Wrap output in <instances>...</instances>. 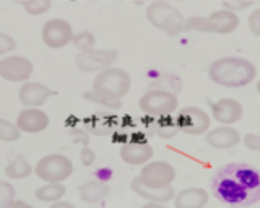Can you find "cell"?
<instances>
[{"mask_svg":"<svg viewBox=\"0 0 260 208\" xmlns=\"http://www.w3.org/2000/svg\"><path fill=\"white\" fill-rule=\"evenodd\" d=\"M216 200L233 208H247L260 202V171L247 163L219 166L210 179Z\"/></svg>","mask_w":260,"mask_h":208,"instance_id":"obj_1","label":"cell"},{"mask_svg":"<svg viewBox=\"0 0 260 208\" xmlns=\"http://www.w3.org/2000/svg\"><path fill=\"white\" fill-rule=\"evenodd\" d=\"M130 86L132 78L127 70L109 67L94 77L91 91L83 93V99L109 109H119L122 106V98L130 91Z\"/></svg>","mask_w":260,"mask_h":208,"instance_id":"obj_2","label":"cell"},{"mask_svg":"<svg viewBox=\"0 0 260 208\" xmlns=\"http://www.w3.org/2000/svg\"><path fill=\"white\" fill-rule=\"evenodd\" d=\"M208 78L224 88H244L257 78V67L246 57H219L208 67Z\"/></svg>","mask_w":260,"mask_h":208,"instance_id":"obj_3","label":"cell"},{"mask_svg":"<svg viewBox=\"0 0 260 208\" xmlns=\"http://www.w3.org/2000/svg\"><path fill=\"white\" fill-rule=\"evenodd\" d=\"M145 17L151 26L166 33L168 36H177L185 31L184 15L169 2H151L146 7Z\"/></svg>","mask_w":260,"mask_h":208,"instance_id":"obj_4","label":"cell"},{"mask_svg":"<svg viewBox=\"0 0 260 208\" xmlns=\"http://www.w3.org/2000/svg\"><path fill=\"white\" fill-rule=\"evenodd\" d=\"M138 106L148 117H161L174 114L179 106V99L174 91L154 88V90H148L142 96L140 101H138Z\"/></svg>","mask_w":260,"mask_h":208,"instance_id":"obj_5","label":"cell"},{"mask_svg":"<svg viewBox=\"0 0 260 208\" xmlns=\"http://www.w3.org/2000/svg\"><path fill=\"white\" fill-rule=\"evenodd\" d=\"M35 174L44 182H63L73 174V163L59 153L46 155L35 166Z\"/></svg>","mask_w":260,"mask_h":208,"instance_id":"obj_6","label":"cell"},{"mask_svg":"<svg viewBox=\"0 0 260 208\" xmlns=\"http://www.w3.org/2000/svg\"><path fill=\"white\" fill-rule=\"evenodd\" d=\"M176 121L179 125V130L197 137V135H203L210 130L211 127V116L197 106H187L182 108L176 116Z\"/></svg>","mask_w":260,"mask_h":208,"instance_id":"obj_7","label":"cell"},{"mask_svg":"<svg viewBox=\"0 0 260 208\" xmlns=\"http://www.w3.org/2000/svg\"><path fill=\"white\" fill-rule=\"evenodd\" d=\"M119 54L116 49H89L81 51L75 57V65L85 74H100V72L112 67Z\"/></svg>","mask_w":260,"mask_h":208,"instance_id":"obj_8","label":"cell"},{"mask_svg":"<svg viewBox=\"0 0 260 208\" xmlns=\"http://www.w3.org/2000/svg\"><path fill=\"white\" fill-rule=\"evenodd\" d=\"M140 179L146 187L151 189H165L173 186V182L176 181V169L174 166L168 161H150L142 166Z\"/></svg>","mask_w":260,"mask_h":208,"instance_id":"obj_9","label":"cell"},{"mask_svg":"<svg viewBox=\"0 0 260 208\" xmlns=\"http://www.w3.org/2000/svg\"><path fill=\"white\" fill-rule=\"evenodd\" d=\"M73 28L72 25L63 18H51L47 20L43 29H41V39L43 43L51 47V49H62L73 41Z\"/></svg>","mask_w":260,"mask_h":208,"instance_id":"obj_10","label":"cell"},{"mask_svg":"<svg viewBox=\"0 0 260 208\" xmlns=\"http://www.w3.org/2000/svg\"><path fill=\"white\" fill-rule=\"evenodd\" d=\"M35 72L32 62L24 55H7L0 59V78L12 83H24Z\"/></svg>","mask_w":260,"mask_h":208,"instance_id":"obj_11","label":"cell"},{"mask_svg":"<svg viewBox=\"0 0 260 208\" xmlns=\"http://www.w3.org/2000/svg\"><path fill=\"white\" fill-rule=\"evenodd\" d=\"M211 117L221 125H233L239 122L244 116V108L238 99L233 98H221L211 102Z\"/></svg>","mask_w":260,"mask_h":208,"instance_id":"obj_12","label":"cell"},{"mask_svg":"<svg viewBox=\"0 0 260 208\" xmlns=\"http://www.w3.org/2000/svg\"><path fill=\"white\" fill-rule=\"evenodd\" d=\"M52 96H55L52 88L38 82H24L18 90V99L24 108H41Z\"/></svg>","mask_w":260,"mask_h":208,"instance_id":"obj_13","label":"cell"},{"mask_svg":"<svg viewBox=\"0 0 260 208\" xmlns=\"http://www.w3.org/2000/svg\"><path fill=\"white\" fill-rule=\"evenodd\" d=\"M15 124L23 133H41L49 127L51 119L41 108H24L20 111Z\"/></svg>","mask_w":260,"mask_h":208,"instance_id":"obj_14","label":"cell"},{"mask_svg":"<svg viewBox=\"0 0 260 208\" xmlns=\"http://www.w3.org/2000/svg\"><path fill=\"white\" fill-rule=\"evenodd\" d=\"M208 31L215 34H231L241 25L239 15L231 9L211 12L207 17Z\"/></svg>","mask_w":260,"mask_h":208,"instance_id":"obj_15","label":"cell"},{"mask_svg":"<svg viewBox=\"0 0 260 208\" xmlns=\"http://www.w3.org/2000/svg\"><path fill=\"white\" fill-rule=\"evenodd\" d=\"M242 137L233 125H219L215 129H210L205 133V142L211 148L216 150H231L238 147Z\"/></svg>","mask_w":260,"mask_h":208,"instance_id":"obj_16","label":"cell"},{"mask_svg":"<svg viewBox=\"0 0 260 208\" xmlns=\"http://www.w3.org/2000/svg\"><path fill=\"white\" fill-rule=\"evenodd\" d=\"M120 159L130 166H143L151 161L154 155V150L148 142L146 143H135V142H125L122 143L119 150Z\"/></svg>","mask_w":260,"mask_h":208,"instance_id":"obj_17","label":"cell"},{"mask_svg":"<svg viewBox=\"0 0 260 208\" xmlns=\"http://www.w3.org/2000/svg\"><path fill=\"white\" fill-rule=\"evenodd\" d=\"M130 189H132V192L137 194L138 197L145 198L146 202L168 203L171 200H174V197H176V190L173 186L165 187V189H151V187H146L138 178L132 179V182H130Z\"/></svg>","mask_w":260,"mask_h":208,"instance_id":"obj_18","label":"cell"},{"mask_svg":"<svg viewBox=\"0 0 260 208\" xmlns=\"http://www.w3.org/2000/svg\"><path fill=\"white\" fill-rule=\"evenodd\" d=\"M208 192L202 187H187L177 192L174 197V208H203L208 203Z\"/></svg>","mask_w":260,"mask_h":208,"instance_id":"obj_19","label":"cell"},{"mask_svg":"<svg viewBox=\"0 0 260 208\" xmlns=\"http://www.w3.org/2000/svg\"><path fill=\"white\" fill-rule=\"evenodd\" d=\"M111 187L101 179H89L78 187V195L85 203H100L109 195Z\"/></svg>","mask_w":260,"mask_h":208,"instance_id":"obj_20","label":"cell"},{"mask_svg":"<svg viewBox=\"0 0 260 208\" xmlns=\"http://www.w3.org/2000/svg\"><path fill=\"white\" fill-rule=\"evenodd\" d=\"M67 194V187L63 186L62 182H47L43 187L36 189L35 195L39 202H46V203H55L62 200Z\"/></svg>","mask_w":260,"mask_h":208,"instance_id":"obj_21","label":"cell"},{"mask_svg":"<svg viewBox=\"0 0 260 208\" xmlns=\"http://www.w3.org/2000/svg\"><path fill=\"white\" fill-rule=\"evenodd\" d=\"M153 130H154V133L158 135V137L166 138V140L176 137V135L181 132V130H179V125H177L176 117H173V114L161 116V117H154Z\"/></svg>","mask_w":260,"mask_h":208,"instance_id":"obj_22","label":"cell"},{"mask_svg":"<svg viewBox=\"0 0 260 208\" xmlns=\"http://www.w3.org/2000/svg\"><path fill=\"white\" fill-rule=\"evenodd\" d=\"M32 172H35V167H32L23 156L13 158L12 161L5 166V174L8 179H15V181L26 179Z\"/></svg>","mask_w":260,"mask_h":208,"instance_id":"obj_23","label":"cell"},{"mask_svg":"<svg viewBox=\"0 0 260 208\" xmlns=\"http://www.w3.org/2000/svg\"><path fill=\"white\" fill-rule=\"evenodd\" d=\"M21 130L18 129V125L7 121V119L0 117V142L5 143H13L16 140H20L21 137Z\"/></svg>","mask_w":260,"mask_h":208,"instance_id":"obj_24","label":"cell"},{"mask_svg":"<svg viewBox=\"0 0 260 208\" xmlns=\"http://www.w3.org/2000/svg\"><path fill=\"white\" fill-rule=\"evenodd\" d=\"M21 7L31 17H41V15L51 10L52 0H23Z\"/></svg>","mask_w":260,"mask_h":208,"instance_id":"obj_25","label":"cell"},{"mask_svg":"<svg viewBox=\"0 0 260 208\" xmlns=\"http://www.w3.org/2000/svg\"><path fill=\"white\" fill-rule=\"evenodd\" d=\"M73 47L81 52V51H89V49H94L96 46V36L91 33V31H80L75 36H73V41H72Z\"/></svg>","mask_w":260,"mask_h":208,"instance_id":"obj_26","label":"cell"},{"mask_svg":"<svg viewBox=\"0 0 260 208\" xmlns=\"http://www.w3.org/2000/svg\"><path fill=\"white\" fill-rule=\"evenodd\" d=\"M16 197V190L10 182L0 181V208H8Z\"/></svg>","mask_w":260,"mask_h":208,"instance_id":"obj_27","label":"cell"},{"mask_svg":"<svg viewBox=\"0 0 260 208\" xmlns=\"http://www.w3.org/2000/svg\"><path fill=\"white\" fill-rule=\"evenodd\" d=\"M185 31H199V33H210L207 17H190L185 20Z\"/></svg>","mask_w":260,"mask_h":208,"instance_id":"obj_28","label":"cell"},{"mask_svg":"<svg viewBox=\"0 0 260 208\" xmlns=\"http://www.w3.org/2000/svg\"><path fill=\"white\" fill-rule=\"evenodd\" d=\"M16 49V41L7 33L0 31V55H5L8 52H13Z\"/></svg>","mask_w":260,"mask_h":208,"instance_id":"obj_29","label":"cell"},{"mask_svg":"<svg viewBox=\"0 0 260 208\" xmlns=\"http://www.w3.org/2000/svg\"><path fill=\"white\" fill-rule=\"evenodd\" d=\"M247 26L252 34L260 36V9H255L254 12H250L247 18Z\"/></svg>","mask_w":260,"mask_h":208,"instance_id":"obj_30","label":"cell"},{"mask_svg":"<svg viewBox=\"0 0 260 208\" xmlns=\"http://www.w3.org/2000/svg\"><path fill=\"white\" fill-rule=\"evenodd\" d=\"M244 147L250 151H260V135L258 133H246L242 137Z\"/></svg>","mask_w":260,"mask_h":208,"instance_id":"obj_31","label":"cell"},{"mask_svg":"<svg viewBox=\"0 0 260 208\" xmlns=\"http://www.w3.org/2000/svg\"><path fill=\"white\" fill-rule=\"evenodd\" d=\"M96 161V153H94V150H91L88 145H85L83 148H81L80 151V163L83 164L85 167H89V166H93Z\"/></svg>","mask_w":260,"mask_h":208,"instance_id":"obj_32","label":"cell"},{"mask_svg":"<svg viewBox=\"0 0 260 208\" xmlns=\"http://www.w3.org/2000/svg\"><path fill=\"white\" fill-rule=\"evenodd\" d=\"M255 2H260V0H231L230 4H224V5L226 7L236 5L238 9H247V7H250L252 4H255Z\"/></svg>","mask_w":260,"mask_h":208,"instance_id":"obj_33","label":"cell"},{"mask_svg":"<svg viewBox=\"0 0 260 208\" xmlns=\"http://www.w3.org/2000/svg\"><path fill=\"white\" fill-rule=\"evenodd\" d=\"M8 208H35L31 203L28 202H24V200H20V198H15L13 202L10 203V206Z\"/></svg>","mask_w":260,"mask_h":208,"instance_id":"obj_34","label":"cell"},{"mask_svg":"<svg viewBox=\"0 0 260 208\" xmlns=\"http://www.w3.org/2000/svg\"><path fill=\"white\" fill-rule=\"evenodd\" d=\"M72 135L77 140H81V143H83V145H88V135L85 132H81V130H78V132L77 130H72Z\"/></svg>","mask_w":260,"mask_h":208,"instance_id":"obj_35","label":"cell"},{"mask_svg":"<svg viewBox=\"0 0 260 208\" xmlns=\"http://www.w3.org/2000/svg\"><path fill=\"white\" fill-rule=\"evenodd\" d=\"M130 142H135V143H146V135L138 132V133H132V137H130Z\"/></svg>","mask_w":260,"mask_h":208,"instance_id":"obj_36","label":"cell"},{"mask_svg":"<svg viewBox=\"0 0 260 208\" xmlns=\"http://www.w3.org/2000/svg\"><path fill=\"white\" fill-rule=\"evenodd\" d=\"M51 208H75L70 202H65V200H59V202H55L51 205Z\"/></svg>","mask_w":260,"mask_h":208,"instance_id":"obj_37","label":"cell"},{"mask_svg":"<svg viewBox=\"0 0 260 208\" xmlns=\"http://www.w3.org/2000/svg\"><path fill=\"white\" fill-rule=\"evenodd\" d=\"M142 208H169L166 203H156V202H146Z\"/></svg>","mask_w":260,"mask_h":208,"instance_id":"obj_38","label":"cell"},{"mask_svg":"<svg viewBox=\"0 0 260 208\" xmlns=\"http://www.w3.org/2000/svg\"><path fill=\"white\" fill-rule=\"evenodd\" d=\"M255 88H257V93L260 94V78L257 80V85H255Z\"/></svg>","mask_w":260,"mask_h":208,"instance_id":"obj_39","label":"cell"},{"mask_svg":"<svg viewBox=\"0 0 260 208\" xmlns=\"http://www.w3.org/2000/svg\"><path fill=\"white\" fill-rule=\"evenodd\" d=\"M151 2H168V0H151Z\"/></svg>","mask_w":260,"mask_h":208,"instance_id":"obj_40","label":"cell"},{"mask_svg":"<svg viewBox=\"0 0 260 208\" xmlns=\"http://www.w3.org/2000/svg\"><path fill=\"white\" fill-rule=\"evenodd\" d=\"M89 2H98V0H89ZM114 2H120V0H114Z\"/></svg>","mask_w":260,"mask_h":208,"instance_id":"obj_41","label":"cell"},{"mask_svg":"<svg viewBox=\"0 0 260 208\" xmlns=\"http://www.w3.org/2000/svg\"><path fill=\"white\" fill-rule=\"evenodd\" d=\"M199 2H205V0H199Z\"/></svg>","mask_w":260,"mask_h":208,"instance_id":"obj_42","label":"cell"}]
</instances>
